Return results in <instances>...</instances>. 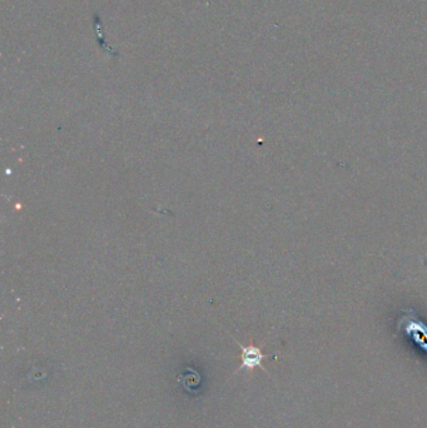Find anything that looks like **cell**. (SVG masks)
<instances>
[{
	"label": "cell",
	"instance_id": "obj_1",
	"mask_svg": "<svg viewBox=\"0 0 427 428\" xmlns=\"http://www.w3.org/2000/svg\"><path fill=\"white\" fill-rule=\"evenodd\" d=\"M397 329L398 332H404L411 337L425 352H427V325L416 316L413 310H405V314L397 323Z\"/></svg>",
	"mask_w": 427,
	"mask_h": 428
},
{
	"label": "cell",
	"instance_id": "obj_2",
	"mask_svg": "<svg viewBox=\"0 0 427 428\" xmlns=\"http://www.w3.org/2000/svg\"><path fill=\"white\" fill-rule=\"evenodd\" d=\"M236 343L238 345V347L241 348V359H242V362H241V366L238 367V371L241 369H248V371H252L254 368H261L263 369L264 372L265 368L263 367L262 362L267 358L264 353L262 352L260 347L254 345H248V346H243L241 345L240 342Z\"/></svg>",
	"mask_w": 427,
	"mask_h": 428
}]
</instances>
